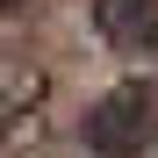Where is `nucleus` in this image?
I'll list each match as a JSON object with an SVG mask.
<instances>
[{"label":"nucleus","mask_w":158,"mask_h":158,"mask_svg":"<svg viewBox=\"0 0 158 158\" xmlns=\"http://www.w3.org/2000/svg\"><path fill=\"white\" fill-rule=\"evenodd\" d=\"M94 29L115 50H129V58H151L158 50V0H101L94 7Z\"/></svg>","instance_id":"f03ea898"},{"label":"nucleus","mask_w":158,"mask_h":158,"mask_svg":"<svg viewBox=\"0 0 158 158\" xmlns=\"http://www.w3.org/2000/svg\"><path fill=\"white\" fill-rule=\"evenodd\" d=\"M158 137V101L144 79H122L115 94H101L86 108V151L94 158H144Z\"/></svg>","instance_id":"f257e3e1"},{"label":"nucleus","mask_w":158,"mask_h":158,"mask_svg":"<svg viewBox=\"0 0 158 158\" xmlns=\"http://www.w3.org/2000/svg\"><path fill=\"white\" fill-rule=\"evenodd\" d=\"M0 7H22V0H0Z\"/></svg>","instance_id":"7ed1b4c3"}]
</instances>
